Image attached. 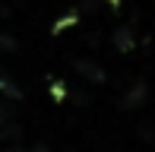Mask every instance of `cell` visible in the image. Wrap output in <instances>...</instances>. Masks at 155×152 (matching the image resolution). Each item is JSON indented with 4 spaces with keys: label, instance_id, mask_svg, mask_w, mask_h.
Segmentation results:
<instances>
[{
    "label": "cell",
    "instance_id": "6da1fadb",
    "mask_svg": "<svg viewBox=\"0 0 155 152\" xmlns=\"http://www.w3.org/2000/svg\"><path fill=\"white\" fill-rule=\"evenodd\" d=\"M146 98H149V86H146L143 79H136V82L120 95V111H136V108L146 105Z\"/></svg>",
    "mask_w": 155,
    "mask_h": 152
},
{
    "label": "cell",
    "instance_id": "7a4b0ae2",
    "mask_svg": "<svg viewBox=\"0 0 155 152\" xmlns=\"http://www.w3.org/2000/svg\"><path fill=\"white\" fill-rule=\"evenodd\" d=\"M73 70L79 73V76H86L89 82H104V70L95 64V60H89V57H79V60H73Z\"/></svg>",
    "mask_w": 155,
    "mask_h": 152
},
{
    "label": "cell",
    "instance_id": "3957f363",
    "mask_svg": "<svg viewBox=\"0 0 155 152\" xmlns=\"http://www.w3.org/2000/svg\"><path fill=\"white\" fill-rule=\"evenodd\" d=\"M111 41H114V48H117V51H130L136 38H133V29H130V25H120V29L114 32V38H111Z\"/></svg>",
    "mask_w": 155,
    "mask_h": 152
}]
</instances>
